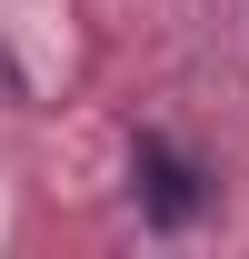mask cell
I'll use <instances>...</instances> for the list:
<instances>
[{
  "label": "cell",
  "instance_id": "cell-1",
  "mask_svg": "<svg viewBox=\"0 0 249 259\" xmlns=\"http://www.w3.org/2000/svg\"><path fill=\"white\" fill-rule=\"evenodd\" d=\"M140 190H150V220H159V229L199 220V169H189L170 140H140Z\"/></svg>",
  "mask_w": 249,
  "mask_h": 259
}]
</instances>
